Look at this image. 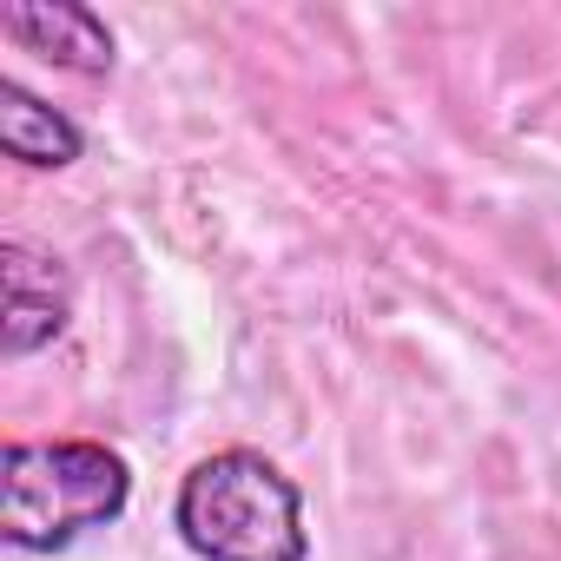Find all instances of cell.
<instances>
[{"mask_svg": "<svg viewBox=\"0 0 561 561\" xmlns=\"http://www.w3.org/2000/svg\"><path fill=\"white\" fill-rule=\"evenodd\" d=\"M133 502V469L93 436L8 443L0 456V535L21 554H60L87 528L119 522Z\"/></svg>", "mask_w": 561, "mask_h": 561, "instance_id": "obj_1", "label": "cell"}, {"mask_svg": "<svg viewBox=\"0 0 561 561\" xmlns=\"http://www.w3.org/2000/svg\"><path fill=\"white\" fill-rule=\"evenodd\" d=\"M172 528L198 561H305V495L257 449L205 456L172 502Z\"/></svg>", "mask_w": 561, "mask_h": 561, "instance_id": "obj_2", "label": "cell"}, {"mask_svg": "<svg viewBox=\"0 0 561 561\" xmlns=\"http://www.w3.org/2000/svg\"><path fill=\"white\" fill-rule=\"evenodd\" d=\"M0 291H8V305H0V357H14V364L47 351L73 318L67 264L54 251H34L27 238L0 244Z\"/></svg>", "mask_w": 561, "mask_h": 561, "instance_id": "obj_3", "label": "cell"}, {"mask_svg": "<svg viewBox=\"0 0 561 561\" xmlns=\"http://www.w3.org/2000/svg\"><path fill=\"white\" fill-rule=\"evenodd\" d=\"M0 34L67 73H87V80L113 73V27L93 8H80V0H8Z\"/></svg>", "mask_w": 561, "mask_h": 561, "instance_id": "obj_4", "label": "cell"}, {"mask_svg": "<svg viewBox=\"0 0 561 561\" xmlns=\"http://www.w3.org/2000/svg\"><path fill=\"white\" fill-rule=\"evenodd\" d=\"M0 152L34 172H60L87 152V133L67 113H54L41 93H27L21 80H0Z\"/></svg>", "mask_w": 561, "mask_h": 561, "instance_id": "obj_5", "label": "cell"}]
</instances>
